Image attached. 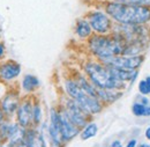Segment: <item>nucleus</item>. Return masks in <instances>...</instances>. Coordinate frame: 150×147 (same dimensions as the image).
<instances>
[{
  "instance_id": "obj_5",
  "label": "nucleus",
  "mask_w": 150,
  "mask_h": 147,
  "mask_svg": "<svg viewBox=\"0 0 150 147\" xmlns=\"http://www.w3.org/2000/svg\"><path fill=\"white\" fill-rule=\"evenodd\" d=\"M87 20L96 34L106 35L112 30V19L103 11H90L87 14Z\"/></svg>"
},
{
  "instance_id": "obj_2",
  "label": "nucleus",
  "mask_w": 150,
  "mask_h": 147,
  "mask_svg": "<svg viewBox=\"0 0 150 147\" xmlns=\"http://www.w3.org/2000/svg\"><path fill=\"white\" fill-rule=\"evenodd\" d=\"M125 45H126V42L114 33L111 36L95 34L90 36L88 42L89 50L99 60L122 55Z\"/></svg>"
},
{
  "instance_id": "obj_29",
  "label": "nucleus",
  "mask_w": 150,
  "mask_h": 147,
  "mask_svg": "<svg viewBox=\"0 0 150 147\" xmlns=\"http://www.w3.org/2000/svg\"><path fill=\"white\" fill-rule=\"evenodd\" d=\"M146 137H147V139H148V140H150V126L146 130Z\"/></svg>"
},
{
  "instance_id": "obj_26",
  "label": "nucleus",
  "mask_w": 150,
  "mask_h": 147,
  "mask_svg": "<svg viewBox=\"0 0 150 147\" xmlns=\"http://www.w3.org/2000/svg\"><path fill=\"white\" fill-rule=\"evenodd\" d=\"M143 116H146V117L150 116V107H149V106H147V107H146V110H144V113H143Z\"/></svg>"
},
{
  "instance_id": "obj_14",
  "label": "nucleus",
  "mask_w": 150,
  "mask_h": 147,
  "mask_svg": "<svg viewBox=\"0 0 150 147\" xmlns=\"http://www.w3.org/2000/svg\"><path fill=\"white\" fill-rule=\"evenodd\" d=\"M110 73L112 74L115 79H118L121 82H126V81H134L135 78L137 76L136 71H132V70H125V69H119V67H113V66H108Z\"/></svg>"
},
{
  "instance_id": "obj_4",
  "label": "nucleus",
  "mask_w": 150,
  "mask_h": 147,
  "mask_svg": "<svg viewBox=\"0 0 150 147\" xmlns=\"http://www.w3.org/2000/svg\"><path fill=\"white\" fill-rule=\"evenodd\" d=\"M65 89L68 94V96L76 101L84 110L87 111L89 115H95L100 112L103 109V104L102 101L96 97L93 96L88 93H86L75 80H66L65 82Z\"/></svg>"
},
{
  "instance_id": "obj_21",
  "label": "nucleus",
  "mask_w": 150,
  "mask_h": 147,
  "mask_svg": "<svg viewBox=\"0 0 150 147\" xmlns=\"http://www.w3.org/2000/svg\"><path fill=\"white\" fill-rule=\"evenodd\" d=\"M42 119V108L39 103H35L33 107V123L39 124Z\"/></svg>"
},
{
  "instance_id": "obj_1",
  "label": "nucleus",
  "mask_w": 150,
  "mask_h": 147,
  "mask_svg": "<svg viewBox=\"0 0 150 147\" xmlns=\"http://www.w3.org/2000/svg\"><path fill=\"white\" fill-rule=\"evenodd\" d=\"M104 11L114 22L119 24H144L150 21L149 5L106 1L104 5Z\"/></svg>"
},
{
  "instance_id": "obj_27",
  "label": "nucleus",
  "mask_w": 150,
  "mask_h": 147,
  "mask_svg": "<svg viewBox=\"0 0 150 147\" xmlns=\"http://www.w3.org/2000/svg\"><path fill=\"white\" fill-rule=\"evenodd\" d=\"M5 117H6V116H5V113H4V111H2V109L0 108V123L5 121Z\"/></svg>"
},
{
  "instance_id": "obj_16",
  "label": "nucleus",
  "mask_w": 150,
  "mask_h": 147,
  "mask_svg": "<svg viewBox=\"0 0 150 147\" xmlns=\"http://www.w3.org/2000/svg\"><path fill=\"white\" fill-rule=\"evenodd\" d=\"M122 93L118 89H105V88H98L97 87V97L102 101V103H113L118 98H120Z\"/></svg>"
},
{
  "instance_id": "obj_28",
  "label": "nucleus",
  "mask_w": 150,
  "mask_h": 147,
  "mask_svg": "<svg viewBox=\"0 0 150 147\" xmlns=\"http://www.w3.org/2000/svg\"><path fill=\"white\" fill-rule=\"evenodd\" d=\"M112 147H122L121 146V143L120 141H118V140H115V141H113L112 145H111Z\"/></svg>"
},
{
  "instance_id": "obj_15",
  "label": "nucleus",
  "mask_w": 150,
  "mask_h": 147,
  "mask_svg": "<svg viewBox=\"0 0 150 147\" xmlns=\"http://www.w3.org/2000/svg\"><path fill=\"white\" fill-rule=\"evenodd\" d=\"M24 143H25L27 147H46L43 134L34 129L28 130L25 132Z\"/></svg>"
},
{
  "instance_id": "obj_18",
  "label": "nucleus",
  "mask_w": 150,
  "mask_h": 147,
  "mask_svg": "<svg viewBox=\"0 0 150 147\" xmlns=\"http://www.w3.org/2000/svg\"><path fill=\"white\" fill-rule=\"evenodd\" d=\"M39 85H40V82H39L38 78L33 74H25L22 79V89L28 94L35 92L39 87Z\"/></svg>"
},
{
  "instance_id": "obj_32",
  "label": "nucleus",
  "mask_w": 150,
  "mask_h": 147,
  "mask_svg": "<svg viewBox=\"0 0 150 147\" xmlns=\"http://www.w3.org/2000/svg\"><path fill=\"white\" fill-rule=\"evenodd\" d=\"M140 147H150V146H149V145H147V144H142Z\"/></svg>"
},
{
  "instance_id": "obj_11",
  "label": "nucleus",
  "mask_w": 150,
  "mask_h": 147,
  "mask_svg": "<svg viewBox=\"0 0 150 147\" xmlns=\"http://www.w3.org/2000/svg\"><path fill=\"white\" fill-rule=\"evenodd\" d=\"M49 134L52 140V147L61 146L62 136H61V129H60V117H59V111H57L56 109H51Z\"/></svg>"
},
{
  "instance_id": "obj_30",
  "label": "nucleus",
  "mask_w": 150,
  "mask_h": 147,
  "mask_svg": "<svg viewBox=\"0 0 150 147\" xmlns=\"http://www.w3.org/2000/svg\"><path fill=\"white\" fill-rule=\"evenodd\" d=\"M15 147H27V145H25V143H22V144H20V145H18V146Z\"/></svg>"
},
{
  "instance_id": "obj_25",
  "label": "nucleus",
  "mask_w": 150,
  "mask_h": 147,
  "mask_svg": "<svg viewBox=\"0 0 150 147\" xmlns=\"http://www.w3.org/2000/svg\"><path fill=\"white\" fill-rule=\"evenodd\" d=\"M135 146H136V140H135V139H132L131 141L127 144L126 147H135Z\"/></svg>"
},
{
  "instance_id": "obj_12",
  "label": "nucleus",
  "mask_w": 150,
  "mask_h": 147,
  "mask_svg": "<svg viewBox=\"0 0 150 147\" xmlns=\"http://www.w3.org/2000/svg\"><path fill=\"white\" fill-rule=\"evenodd\" d=\"M21 73V65L15 60H6L0 64V79L2 81H13Z\"/></svg>"
},
{
  "instance_id": "obj_7",
  "label": "nucleus",
  "mask_w": 150,
  "mask_h": 147,
  "mask_svg": "<svg viewBox=\"0 0 150 147\" xmlns=\"http://www.w3.org/2000/svg\"><path fill=\"white\" fill-rule=\"evenodd\" d=\"M68 117L72 119V122L74 123L77 128H84L87 125V122H88V116L89 113L84 110L76 101L69 98L66 101V104H65V108H64Z\"/></svg>"
},
{
  "instance_id": "obj_17",
  "label": "nucleus",
  "mask_w": 150,
  "mask_h": 147,
  "mask_svg": "<svg viewBox=\"0 0 150 147\" xmlns=\"http://www.w3.org/2000/svg\"><path fill=\"white\" fill-rule=\"evenodd\" d=\"M75 34L81 39H87L93 35V29L87 19H79L75 24Z\"/></svg>"
},
{
  "instance_id": "obj_20",
  "label": "nucleus",
  "mask_w": 150,
  "mask_h": 147,
  "mask_svg": "<svg viewBox=\"0 0 150 147\" xmlns=\"http://www.w3.org/2000/svg\"><path fill=\"white\" fill-rule=\"evenodd\" d=\"M139 92L142 95H149L150 94V76L146 78L144 80H141L139 83Z\"/></svg>"
},
{
  "instance_id": "obj_13",
  "label": "nucleus",
  "mask_w": 150,
  "mask_h": 147,
  "mask_svg": "<svg viewBox=\"0 0 150 147\" xmlns=\"http://www.w3.org/2000/svg\"><path fill=\"white\" fill-rule=\"evenodd\" d=\"M25 129L22 128L19 123H8L7 126V134H6V139L8 140V143L12 146H18L20 144L24 143L25 139Z\"/></svg>"
},
{
  "instance_id": "obj_24",
  "label": "nucleus",
  "mask_w": 150,
  "mask_h": 147,
  "mask_svg": "<svg viewBox=\"0 0 150 147\" xmlns=\"http://www.w3.org/2000/svg\"><path fill=\"white\" fill-rule=\"evenodd\" d=\"M4 55H5V44L0 42V59L4 57Z\"/></svg>"
},
{
  "instance_id": "obj_10",
  "label": "nucleus",
  "mask_w": 150,
  "mask_h": 147,
  "mask_svg": "<svg viewBox=\"0 0 150 147\" xmlns=\"http://www.w3.org/2000/svg\"><path fill=\"white\" fill-rule=\"evenodd\" d=\"M21 102L20 95L18 92H7L0 98V108L2 109L6 117H11L12 115L16 113Z\"/></svg>"
},
{
  "instance_id": "obj_23",
  "label": "nucleus",
  "mask_w": 150,
  "mask_h": 147,
  "mask_svg": "<svg viewBox=\"0 0 150 147\" xmlns=\"http://www.w3.org/2000/svg\"><path fill=\"white\" fill-rule=\"evenodd\" d=\"M115 2H121V4H133V5H149L150 0H110Z\"/></svg>"
},
{
  "instance_id": "obj_9",
  "label": "nucleus",
  "mask_w": 150,
  "mask_h": 147,
  "mask_svg": "<svg viewBox=\"0 0 150 147\" xmlns=\"http://www.w3.org/2000/svg\"><path fill=\"white\" fill-rule=\"evenodd\" d=\"M59 117H60V129H61L62 141H69L79 133L80 128H77L72 122V119L68 117L65 109L59 111Z\"/></svg>"
},
{
  "instance_id": "obj_19",
  "label": "nucleus",
  "mask_w": 150,
  "mask_h": 147,
  "mask_svg": "<svg viewBox=\"0 0 150 147\" xmlns=\"http://www.w3.org/2000/svg\"><path fill=\"white\" fill-rule=\"evenodd\" d=\"M97 131H98V128L95 123H89L84 126L83 131L81 132V139L82 140H87V139H90L95 137L97 134Z\"/></svg>"
},
{
  "instance_id": "obj_31",
  "label": "nucleus",
  "mask_w": 150,
  "mask_h": 147,
  "mask_svg": "<svg viewBox=\"0 0 150 147\" xmlns=\"http://www.w3.org/2000/svg\"><path fill=\"white\" fill-rule=\"evenodd\" d=\"M0 147H14V146H12V145L8 143V144H6V145H1Z\"/></svg>"
},
{
  "instance_id": "obj_33",
  "label": "nucleus",
  "mask_w": 150,
  "mask_h": 147,
  "mask_svg": "<svg viewBox=\"0 0 150 147\" xmlns=\"http://www.w3.org/2000/svg\"><path fill=\"white\" fill-rule=\"evenodd\" d=\"M2 139H4V138H2V136H1V133H0V146H1V141H2Z\"/></svg>"
},
{
  "instance_id": "obj_6",
  "label": "nucleus",
  "mask_w": 150,
  "mask_h": 147,
  "mask_svg": "<svg viewBox=\"0 0 150 147\" xmlns=\"http://www.w3.org/2000/svg\"><path fill=\"white\" fill-rule=\"evenodd\" d=\"M105 66H113V67H119V69H125V70H132L136 71L143 63V57L140 55L137 56H114L106 59L100 60Z\"/></svg>"
},
{
  "instance_id": "obj_34",
  "label": "nucleus",
  "mask_w": 150,
  "mask_h": 147,
  "mask_svg": "<svg viewBox=\"0 0 150 147\" xmlns=\"http://www.w3.org/2000/svg\"><path fill=\"white\" fill-rule=\"evenodd\" d=\"M0 37H1V31H0Z\"/></svg>"
},
{
  "instance_id": "obj_22",
  "label": "nucleus",
  "mask_w": 150,
  "mask_h": 147,
  "mask_svg": "<svg viewBox=\"0 0 150 147\" xmlns=\"http://www.w3.org/2000/svg\"><path fill=\"white\" fill-rule=\"evenodd\" d=\"M146 107H147V106H144V104H142V103H140V102H136V103L133 104L132 111H133V113H134L136 117H142L143 113H144V110H146Z\"/></svg>"
},
{
  "instance_id": "obj_3",
  "label": "nucleus",
  "mask_w": 150,
  "mask_h": 147,
  "mask_svg": "<svg viewBox=\"0 0 150 147\" xmlns=\"http://www.w3.org/2000/svg\"><path fill=\"white\" fill-rule=\"evenodd\" d=\"M84 72L88 75V79L98 88L105 89H121L125 87L124 82L115 79L110 73L108 66L103 63L89 61L84 65Z\"/></svg>"
},
{
  "instance_id": "obj_8",
  "label": "nucleus",
  "mask_w": 150,
  "mask_h": 147,
  "mask_svg": "<svg viewBox=\"0 0 150 147\" xmlns=\"http://www.w3.org/2000/svg\"><path fill=\"white\" fill-rule=\"evenodd\" d=\"M33 102L30 98H23L16 110V122L24 129L29 128L33 123Z\"/></svg>"
}]
</instances>
